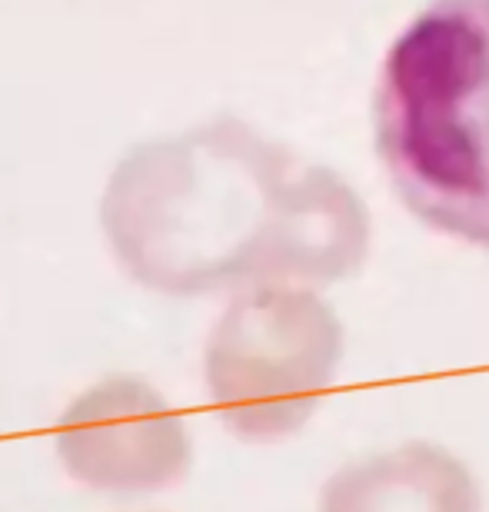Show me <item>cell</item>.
<instances>
[{
    "label": "cell",
    "instance_id": "obj_3",
    "mask_svg": "<svg viewBox=\"0 0 489 512\" xmlns=\"http://www.w3.org/2000/svg\"><path fill=\"white\" fill-rule=\"evenodd\" d=\"M343 360V330L317 296L253 290L213 326L203 380L213 413L247 443L300 433L330 393Z\"/></svg>",
    "mask_w": 489,
    "mask_h": 512
},
{
    "label": "cell",
    "instance_id": "obj_5",
    "mask_svg": "<svg viewBox=\"0 0 489 512\" xmlns=\"http://www.w3.org/2000/svg\"><path fill=\"white\" fill-rule=\"evenodd\" d=\"M317 512H483V493L460 456L413 439L336 469Z\"/></svg>",
    "mask_w": 489,
    "mask_h": 512
},
{
    "label": "cell",
    "instance_id": "obj_4",
    "mask_svg": "<svg viewBox=\"0 0 489 512\" xmlns=\"http://www.w3.org/2000/svg\"><path fill=\"white\" fill-rule=\"evenodd\" d=\"M60 466L94 493L140 496L180 483L193 446L183 416L134 376L84 389L54 426Z\"/></svg>",
    "mask_w": 489,
    "mask_h": 512
},
{
    "label": "cell",
    "instance_id": "obj_2",
    "mask_svg": "<svg viewBox=\"0 0 489 512\" xmlns=\"http://www.w3.org/2000/svg\"><path fill=\"white\" fill-rule=\"evenodd\" d=\"M376 150L426 227L489 250V0H430L386 50Z\"/></svg>",
    "mask_w": 489,
    "mask_h": 512
},
{
    "label": "cell",
    "instance_id": "obj_1",
    "mask_svg": "<svg viewBox=\"0 0 489 512\" xmlns=\"http://www.w3.org/2000/svg\"><path fill=\"white\" fill-rule=\"evenodd\" d=\"M100 227L124 273L197 296L260 280H336L366 250L363 210L233 127L140 143L110 173Z\"/></svg>",
    "mask_w": 489,
    "mask_h": 512
}]
</instances>
